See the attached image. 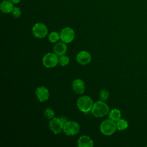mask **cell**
Masks as SVG:
<instances>
[{
  "label": "cell",
  "mask_w": 147,
  "mask_h": 147,
  "mask_svg": "<svg viewBox=\"0 0 147 147\" xmlns=\"http://www.w3.org/2000/svg\"><path fill=\"white\" fill-rule=\"evenodd\" d=\"M34 35L37 38H44L48 33V29L46 25L42 23H37L32 28Z\"/></svg>",
  "instance_id": "52a82bcc"
},
{
  "label": "cell",
  "mask_w": 147,
  "mask_h": 147,
  "mask_svg": "<svg viewBox=\"0 0 147 147\" xmlns=\"http://www.w3.org/2000/svg\"><path fill=\"white\" fill-rule=\"evenodd\" d=\"M74 30L69 27L63 28L60 33V39L65 43H69L72 42L74 39Z\"/></svg>",
  "instance_id": "8992f818"
},
{
  "label": "cell",
  "mask_w": 147,
  "mask_h": 147,
  "mask_svg": "<svg viewBox=\"0 0 147 147\" xmlns=\"http://www.w3.org/2000/svg\"><path fill=\"white\" fill-rule=\"evenodd\" d=\"M121 111L117 109H112L109 114L110 119L114 121H117L121 118Z\"/></svg>",
  "instance_id": "9a60e30c"
},
{
  "label": "cell",
  "mask_w": 147,
  "mask_h": 147,
  "mask_svg": "<svg viewBox=\"0 0 147 147\" xmlns=\"http://www.w3.org/2000/svg\"><path fill=\"white\" fill-rule=\"evenodd\" d=\"M117 129L116 123L115 121L111 119L103 121L100 125V130L101 133L106 136H110L113 134Z\"/></svg>",
  "instance_id": "3957f363"
},
{
  "label": "cell",
  "mask_w": 147,
  "mask_h": 147,
  "mask_svg": "<svg viewBox=\"0 0 147 147\" xmlns=\"http://www.w3.org/2000/svg\"><path fill=\"white\" fill-rule=\"evenodd\" d=\"M69 57L65 55L60 56L58 59V62L61 66L67 65L69 63Z\"/></svg>",
  "instance_id": "e0dca14e"
},
{
  "label": "cell",
  "mask_w": 147,
  "mask_h": 147,
  "mask_svg": "<svg viewBox=\"0 0 147 147\" xmlns=\"http://www.w3.org/2000/svg\"><path fill=\"white\" fill-rule=\"evenodd\" d=\"M11 13L13 16L16 18H19L21 15V11L20 8L17 7H14Z\"/></svg>",
  "instance_id": "44dd1931"
},
{
  "label": "cell",
  "mask_w": 147,
  "mask_h": 147,
  "mask_svg": "<svg viewBox=\"0 0 147 147\" xmlns=\"http://www.w3.org/2000/svg\"><path fill=\"white\" fill-rule=\"evenodd\" d=\"M10 1L12 3H13L14 4V3H19L21 0H10Z\"/></svg>",
  "instance_id": "603a6c76"
},
{
  "label": "cell",
  "mask_w": 147,
  "mask_h": 147,
  "mask_svg": "<svg viewBox=\"0 0 147 147\" xmlns=\"http://www.w3.org/2000/svg\"><path fill=\"white\" fill-rule=\"evenodd\" d=\"M78 145L79 147H92L94 142L90 137L82 136L78 140Z\"/></svg>",
  "instance_id": "8fae6325"
},
{
  "label": "cell",
  "mask_w": 147,
  "mask_h": 147,
  "mask_svg": "<svg viewBox=\"0 0 147 147\" xmlns=\"http://www.w3.org/2000/svg\"><path fill=\"white\" fill-rule=\"evenodd\" d=\"M92 114L96 117H102L106 115L109 111L107 105L104 101H98L93 104L91 110Z\"/></svg>",
  "instance_id": "6da1fadb"
},
{
  "label": "cell",
  "mask_w": 147,
  "mask_h": 147,
  "mask_svg": "<svg viewBox=\"0 0 147 147\" xmlns=\"http://www.w3.org/2000/svg\"><path fill=\"white\" fill-rule=\"evenodd\" d=\"M91 55L88 52L85 51H80L76 56L77 61L82 65H85L89 63L91 61Z\"/></svg>",
  "instance_id": "9c48e42d"
},
{
  "label": "cell",
  "mask_w": 147,
  "mask_h": 147,
  "mask_svg": "<svg viewBox=\"0 0 147 147\" xmlns=\"http://www.w3.org/2000/svg\"><path fill=\"white\" fill-rule=\"evenodd\" d=\"M44 114L45 117L48 119H52L55 116V113L53 110L50 107L46 109L44 111Z\"/></svg>",
  "instance_id": "d6986e66"
},
{
  "label": "cell",
  "mask_w": 147,
  "mask_h": 147,
  "mask_svg": "<svg viewBox=\"0 0 147 147\" xmlns=\"http://www.w3.org/2000/svg\"><path fill=\"white\" fill-rule=\"evenodd\" d=\"M109 92L106 90H102L99 93V98L101 100L106 101L109 98Z\"/></svg>",
  "instance_id": "ffe728a7"
},
{
  "label": "cell",
  "mask_w": 147,
  "mask_h": 147,
  "mask_svg": "<svg viewBox=\"0 0 147 147\" xmlns=\"http://www.w3.org/2000/svg\"><path fill=\"white\" fill-rule=\"evenodd\" d=\"M72 88L76 94H83L85 90V85L84 82L81 79L75 80L72 83Z\"/></svg>",
  "instance_id": "7c38bea8"
},
{
  "label": "cell",
  "mask_w": 147,
  "mask_h": 147,
  "mask_svg": "<svg viewBox=\"0 0 147 147\" xmlns=\"http://www.w3.org/2000/svg\"><path fill=\"white\" fill-rule=\"evenodd\" d=\"M36 95L41 102H44L48 99L49 93L46 87L44 86H40L37 88Z\"/></svg>",
  "instance_id": "30bf717a"
},
{
  "label": "cell",
  "mask_w": 147,
  "mask_h": 147,
  "mask_svg": "<svg viewBox=\"0 0 147 147\" xmlns=\"http://www.w3.org/2000/svg\"><path fill=\"white\" fill-rule=\"evenodd\" d=\"M59 118H60V121H61L62 123L63 124V125H64V123H66V122L68 121V120H67V118H66V117H60Z\"/></svg>",
  "instance_id": "7402d4cb"
},
{
  "label": "cell",
  "mask_w": 147,
  "mask_h": 147,
  "mask_svg": "<svg viewBox=\"0 0 147 147\" xmlns=\"http://www.w3.org/2000/svg\"><path fill=\"white\" fill-rule=\"evenodd\" d=\"M49 129L55 133L59 134L61 132L63 129V124L59 118H53L49 123Z\"/></svg>",
  "instance_id": "ba28073f"
},
{
  "label": "cell",
  "mask_w": 147,
  "mask_h": 147,
  "mask_svg": "<svg viewBox=\"0 0 147 147\" xmlns=\"http://www.w3.org/2000/svg\"><path fill=\"white\" fill-rule=\"evenodd\" d=\"M116 126H117V129L118 130L122 131L125 130L127 127L128 123L125 119L120 118L118 121H117Z\"/></svg>",
  "instance_id": "2e32d148"
},
{
  "label": "cell",
  "mask_w": 147,
  "mask_h": 147,
  "mask_svg": "<svg viewBox=\"0 0 147 147\" xmlns=\"http://www.w3.org/2000/svg\"><path fill=\"white\" fill-rule=\"evenodd\" d=\"M67 47L65 42H59L56 44L54 48L53 51L55 53H56L58 56H61L65 55L67 52Z\"/></svg>",
  "instance_id": "5bb4252c"
},
{
  "label": "cell",
  "mask_w": 147,
  "mask_h": 147,
  "mask_svg": "<svg viewBox=\"0 0 147 147\" xmlns=\"http://www.w3.org/2000/svg\"><path fill=\"white\" fill-rule=\"evenodd\" d=\"M60 35L56 32H51L48 36V40L50 42H55L57 41L60 38Z\"/></svg>",
  "instance_id": "ac0fdd59"
},
{
  "label": "cell",
  "mask_w": 147,
  "mask_h": 147,
  "mask_svg": "<svg viewBox=\"0 0 147 147\" xmlns=\"http://www.w3.org/2000/svg\"><path fill=\"white\" fill-rule=\"evenodd\" d=\"M59 58L56 53H48L45 55L42 58V63L47 68H52L55 67L58 62Z\"/></svg>",
  "instance_id": "5b68a950"
},
{
  "label": "cell",
  "mask_w": 147,
  "mask_h": 147,
  "mask_svg": "<svg viewBox=\"0 0 147 147\" xmlns=\"http://www.w3.org/2000/svg\"><path fill=\"white\" fill-rule=\"evenodd\" d=\"M63 131L68 136H74L80 130V126L75 121H67L63 125Z\"/></svg>",
  "instance_id": "277c9868"
},
{
  "label": "cell",
  "mask_w": 147,
  "mask_h": 147,
  "mask_svg": "<svg viewBox=\"0 0 147 147\" xmlns=\"http://www.w3.org/2000/svg\"><path fill=\"white\" fill-rule=\"evenodd\" d=\"M13 3H12L10 0H4L3 1L0 5L1 10L4 13H9L12 11L14 6Z\"/></svg>",
  "instance_id": "4fadbf2b"
},
{
  "label": "cell",
  "mask_w": 147,
  "mask_h": 147,
  "mask_svg": "<svg viewBox=\"0 0 147 147\" xmlns=\"http://www.w3.org/2000/svg\"><path fill=\"white\" fill-rule=\"evenodd\" d=\"M93 104L92 99L87 95L80 96L77 100V106L78 109L84 113H87L90 111Z\"/></svg>",
  "instance_id": "7a4b0ae2"
}]
</instances>
